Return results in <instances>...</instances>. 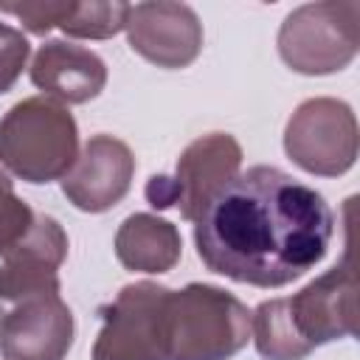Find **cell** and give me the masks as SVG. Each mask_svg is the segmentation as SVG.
Here are the masks:
<instances>
[{
	"label": "cell",
	"mask_w": 360,
	"mask_h": 360,
	"mask_svg": "<svg viewBox=\"0 0 360 360\" xmlns=\"http://www.w3.org/2000/svg\"><path fill=\"white\" fill-rule=\"evenodd\" d=\"M332 231V208L315 188L276 166H253L214 194L194 222V245L211 273L284 287L326 256Z\"/></svg>",
	"instance_id": "obj_1"
},
{
	"label": "cell",
	"mask_w": 360,
	"mask_h": 360,
	"mask_svg": "<svg viewBox=\"0 0 360 360\" xmlns=\"http://www.w3.org/2000/svg\"><path fill=\"white\" fill-rule=\"evenodd\" d=\"M357 332V270L352 239L346 259L290 298L262 301L250 318L256 352L264 360H304L315 346Z\"/></svg>",
	"instance_id": "obj_2"
},
{
	"label": "cell",
	"mask_w": 360,
	"mask_h": 360,
	"mask_svg": "<svg viewBox=\"0 0 360 360\" xmlns=\"http://www.w3.org/2000/svg\"><path fill=\"white\" fill-rule=\"evenodd\" d=\"M79 158V129L65 104L34 96L17 101L0 121V163L28 180L51 183Z\"/></svg>",
	"instance_id": "obj_3"
},
{
	"label": "cell",
	"mask_w": 360,
	"mask_h": 360,
	"mask_svg": "<svg viewBox=\"0 0 360 360\" xmlns=\"http://www.w3.org/2000/svg\"><path fill=\"white\" fill-rule=\"evenodd\" d=\"M250 338V312L231 292L211 284L172 290L169 360H228Z\"/></svg>",
	"instance_id": "obj_4"
},
{
	"label": "cell",
	"mask_w": 360,
	"mask_h": 360,
	"mask_svg": "<svg viewBox=\"0 0 360 360\" xmlns=\"http://www.w3.org/2000/svg\"><path fill=\"white\" fill-rule=\"evenodd\" d=\"M360 48V3L326 0L298 6L278 31L281 59L307 76L343 70Z\"/></svg>",
	"instance_id": "obj_5"
},
{
	"label": "cell",
	"mask_w": 360,
	"mask_h": 360,
	"mask_svg": "<svg viewBox=\"0 0 360 360\" xmlns=\"http://www.w3.org/2000/svg\"><path fill=\"white\" fill-rule=\"evenodd\" d=\"M169 298L172 290L155 281L127 284L98 309L93 360H169Z\"/></svg>",
	"instance_id": "obj_6"
},
{
	"label": "cell",
	"mask_w": 360,
	"mask_h": 360,
	"mask_svg": "<svg viewBox=\"0 0 360 360\" xmlns=\"http://www.w3.org/2000/svg\"><path fill=\"white\" fill-rule=\"evenodd\" d=\"M284 149L309 174L338 177L354 166L357 121L346 101L309 98L287 121Z\"/></svg>",
	"instance_id": "obj_7"
},
{
	"label": "cell",
	"mask_w": 360,
	"mask_h": 360,
	"mask_svg": "<svg viewBox=\"0 0 360 360\" xmlns=\"http://www.w3.org/2000/svg\"><path fill=\"white\" fill-rule=\"evenodd\" d=\"M73 343V312L59 290H42L3 304V360H62Z\"/></svg>",
	"instance_id": "obj_8"
},
{
	"label": "cell",
	"mask_w": 360,
	"mask_h": 360,
	"mask_svg": "<svg viewBox=\"0 0 360 360\" xmlns=\"http://www.w3.org/2000/svg\"><path fill=\"white\" fill-rule=\"evenodd\" d=\"M124 28L129 48L158 68H186L202 51V25L186 3H135Z\"/></svg>",
	"instance_id": "obj_9"
},
{
	"label": "cell",
	"mask_w": 360,
	"mask_h": 360,
	"mask_svg": "<svg viewBox=\"0 0 360 360\" xmlns=\"http://www.w3.org/2000/svg\"><path fill=\"white\" fill-rule=\"evenodd\" d=\"M242 166V146L228 132H211L191 141L177 158L172 186V205H177L180 217L197 222L205 205L214 200L219 188H225Z\"/></svg>",
	"instance_id": "obj_10"
},
{
	"label": "cell",
	"mask_w": 360,
	"mask_h": 360,
	"mask_svg": "<svg viewBox=\"0 0 360 360\" xmlns=\"http://www.w3.org/2000/svg\"><path fill=\"white\" fill-rule=\"evenodd\" d=\"M132 174L135 158L129 146L112 135H93L62 177V191L79 211L101 214L127 197Z\"/></svg>",
	"instance_id": "obj_11"
},
{
	"label": "cell",
	"mask_w": 360,
	"mask_h": 360,
	"mask_svg": "<svg viewBox=\"0 0 360 360\" xmlns=\"http://www.w3.org/2000/svg\"><path fill=\"white\" fill-rule=\"evenodd\" d=\"M68 256V236L53 217L37 214L28 233L3 253L0 262V304L14 298L59 290V267Z\"/></svg>",
	"instance_id": "obj_12"
},
{
	"label": "cell",
	"mask_w": 360,
	"mask_h": 360,
	"mask_svg": "<svg viewBox=\"0 0 360 360\" xmlns=\"http://www.w3.org/2000/svg\"><path fill=\"white\" fill-rule=\"evenodd\" d=\"M31 82L59 104H84L107 84V65L84 45L48 39L31 62Z\"/></svg>",
	"instance_id": "obj_13"
},
{
	"label": "cell",
	"mask_w": 360,
	"mask_h": 360,
	"mask_svg": "<svg viewBox=\"0 0 360 360\" xmlns=\"http://www.w3.org/2000/svg\"><path fill=\"white\" fill-rule=\"evenodd\" d=\"M180 250V231L155 214H132L115 233V256L127 270L166 273L177 264Z\"/></svg>",
	"instance_id": "obj_14"
},
{
	"label": "cell",
	"mask_w": 360,
	"mask_h": 360,
	"mask_svg": "<svg viewBox=\"0 0 360 360\" xmlns=\"http://www.w3.org/2000/svg\"><path fill=\"white\" fill-rule=\"evenodd\" d=\"M127 3H76L70 0L59 28L79 39H110L127 25Z\"/></svg>",
	"instance_id": "obj_15"
},
{
	"label": "cell",
	"mask_w": 360,
	"mask_h": 360,
	"mask_svg": "<svg viewBox=\"0 0 360 360\" xmlns=\"http://www.w3.org/2000/svg\"><path fill=\"white\" fill-rule=\"evenodd\" d=\"M34 211L14 194V186L6 172H0V256L14 248L28 228L34 225Z\"/></svg>",
	"instance_id": "obj_16"
},
{
	"label": "cell",
	"mask_w": 360,
	"mask_h": 360,
	"mask_svg": "<svg viewBox=\"0 0 360 360\" xmlns=\"http://www.w3.org/2000/svg\"><path fill=\"white\" fill-rule=\"evenodd\" d=\"M70 0H31V3H0V14H14L31 34H48L59 28Z\"/></svg>",
	"instance_id": "obj_17"
},
{
	"label": "cell",
	"mask_w": 360,
	"mask_h": 360,
	"mask_svg": "<svg viewBox=\"0 0 360 360\" xmlns=\"http://www.w3.org/2000/svg\"><path fill=\"white\" fill-rule=\"evenodd\" d=\"M31 45L22 31L0 22V93H8L28 62Z\"/></svg>",
	"instance_id": "obj_18"
}]
</instances>
